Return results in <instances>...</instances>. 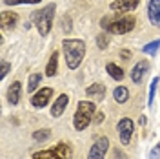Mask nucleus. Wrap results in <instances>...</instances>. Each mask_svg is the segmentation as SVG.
<instances>
[{
  "label": "nucleus",
  "instance_id": "nucleus-20",
  "mask_svg": "<svg viewBox=\"0 0 160 159\" xmlns=\"http://www.w3.org/2000/svg\"><path fill=\"white\" fill-rule=\"evenodd\" d=\"M55 152H57V154H58L62 159H69V157H71L69 146H68V145H64V143H62V145H58V146L55 148Z\"/></svg>",
  "mask_w": 160,
  "mask_h": 159
},
{
  "label": "nucleus",
  "instance_id": "nucleus-18",
  "mask_svg": "<svg viewBox=\"0 0 160 159\" xmlns=\"http://www.w3.org/2000/svg\"><path fill=\"white\" fill-rule=\"evenodd\" d=\"M33 159H62V157L55 150H42V152H37L33 156Z\"/></svg>",
  "mask_w": 160,
  "mask_h": 159
},
{
  "label": "nucleus",
  "instance_id": "nucleus-3",
  "mask_svg": "<svg viewBox=\"0 0 160 159\" xmlns=\"http://www.w3.org/2000/svg\"><path fill=\"white\" fill-rule=\"evenodd\" d=\"M33 22L37 24L38 28V33L42 37H46L51 30V24H53V19H55V4H49L46 6L42 11H35L33 13Z\"/></svg>",
  "mask_w": 160,
  "mask_h": 159
},
{
  "label": "nucleus",
  "instance_id": "nucleus-21",
  "mask_svg": "<svg viewBox=\"0 0 160 159\" xmlns=\"http://www.w3.org/2000/svg\"><path fill=\"white\" fill-rule=\"evenodd\" d=\"M160 48V40H153V42H149L148 46H144V53L146 55H153V53H157V50Z\"/></svg>",
  "mask_w": 160,
  "mask_h": 159
},
{
  "label": "nucleus",
  "instance_id": "nucleus-6",
  "mask_svg": "<svg viewBox=\"0 0 160 159\" xmlns=\"http://www.w3.org/2000/svg\"><path fill=\"white\" fill-rule=\"evenodd\" d=\"M118 134H120V141H122V145H129L131 141V135H133V130H135V124H133V121L131 119H122L118 123Z\"/></svg>",
  "mask_w": 160,
  "mask_h": 159
},
{
  "label": "nucleus",
  "instance_id": "nucleus-1",
  "mask_svg": "<svg viewBox=\"0 0 160 159\" xmlns=\"http://www.w3.org/2000/svg\"><path fill=\"white\" fill-rule=\"evenodd\" d=\"M62 48H64V55H66L68 68H71V70L78 68L82 59H84V55H86V44L78 39L64 40V42H62Z\"/></svg>",
  "mask_w": 160,
  "mask_h": 159
},
{
  "label": "nucleus",
  "instance_id": "nucleus-8",
  "mask_svg": "<svg viewBox=\"0 0 160 159\" xmlns=\"http://www.w3.org/2000/svg\"><path fill=\"white\" fill-rule=\"evenodd\" d=\"M138 6V0H115L111 2V9L113 11H120V13H129L131 9H135Z\"/></svg>",
  "mask_w": 160,
  "mask_h": 159
},
{
  "label": "nucleus",
  "instance_id": "nucleus-22",
  "mask_svg": "<svg viewBox=\"0 0 160 159\" xmlns=\"http://www.w3.org/2000/svg\"><path fill=\"white\" fill-rule=\"evenodd\" d=\"M49 130H38V132H35L33 134V137H35V141H48L49 139Z\"/></svg>",
  "mask_w": 160,
  "mask_h": 159
},
{
  "label": "nucleus",
  "instance_id": "nucleus-9",
  "mask_svg": "<svg viewBox=\"0 0 160 159\" xmlns=\"http://www.w3.org/2000/svg\"><path fill=\"white\" fill-rule=\"evenodd\" d=\"M148 70H149V62L148 60H140L138 64L131 70V79H133V82H142V79H144V75H146Z\"/></svg>",
  "mask_w": 160,
  "mask_h": 159
},
{
  "label": "nucleus",
  "instance_id": "nucleus-10",
  "mask_svg": "<svg viewBox=\"0 0 160 159\" xmlns=\"http://www.w3.org/2000/svg\"><path fill=\"white\" fill-rule=\"evenodd\" d=\"M148 15L153 26H160V0H149Z\"/></svg>",
  "mask_w": 160,
  "mask_h": 159
},
{
  "label": "nucleus",
  "instance_id": "nucleus-17",
  "mask_svg": "<svg viewBox=\"0 0 160 159\" xmlns=\"http://www.w3.org/2000/svg\"><path fill=\"white\" fill-rule=\"evenodd\" d=\"M106 70H108V73H109L115 80H122L124 79V71H122V68H118V66H115V64H108Z\"/></svg>",
  "mask_w": 160,
  "mask_h": 159
},
{
  "label": "nucleus",
  "instance_id": "nucleus-4",
  "mask_svg": "<svg viewBox=\"0 0 160 159\" xmlns=\"http://www.w3.org/2000/svg\"><path fill=\"white\" fill-rule=\"evenodd\" d=\"M93 113H95V104H93V102H88V101L78 102L77 113H75V117H73L75 128L77 130H86L91 124V117H93Z\"/></svg>",
  "mask_w": 160,
  "mask_h": 159
},
{
  "label": "nucleus",
  "instance_id": "nucleus-12",
  "mask_svg": "<svg viewBox=\"0 0 160 159\" xmlns=\"http://www.w3.org/2000/svg\"><path fill=\"white\" fill-rule=\"evenodd\" d=\"M66 106H68V95H60L58 99H57V102L53 104V108H51V115L53 117H60L64 113Z\"/></svg>",
  "mask_w": 160,
  "mask_h": 159
},
{
  "label": "nucleus",
  "instance_id": "nucleus-16",
  "mask_svg": "<svg viewBox=\"0 0 160 159\" xmlns=\"http://www.w3.org/2000/svg\"><path fill=\"white\" fill-rule=\"evenodd\" d=\"M113 95H115V101L122 104V102H126V101H128V97H129V91H128V88H126V86H118V88H115V93H113Z\"/></svg>",
  "mask_w": 160,
  "mask_h": 159
},
{
  "label": "nucleus",
  "instance_id": "nucleus-15",
  "mask_svg": "<svg viewBox=\"0 0 160 159\" xmlns=\"http://www.w3.org/2000/svg\"><path fill=\"white\" fill-rule=\"evenodd\" d=\"M8 101L11 104H18L20 101V82H13L8 90Z\"/></svg>",
  "mask_w": 160,
  "mask_h": 159
},
{
  "label": "nucleus",
  "instance_id": "nucleus-7",
  "mask_svg": "<svg viewBox=\"0 0 160 159\" xmlns=\"http://www.w3.org/2000/svg\"><path fill=\"white\" fill-rule=\"evenodd\" d=\"M51 95H53V90H51V88H42L38 93H35V95H33L31 102H33V106H35V108H44V106L49 102Z\"/></svg>",
  "mask_w": 160,
  "mask_h": 159
},
{
  "label": "nucleus",
  "instance_id": "nucleus-5",
  "mask_svg": "<svg viewBox=\"0 0 160 159\" xmlns=\"http://www.w3.org/2000/svg\"><path fill=\"white\" fill-rule=\"evenodd\" d=\"M108 148H109V139H108V137H100V139H97L95 145L91 146L88 159H104Z\"/></svg>",
  "mask_w": 160,
  "mask_h": 159
},
{
  "label": "nucleus",
  "instance_id": "nucleus-24",
  "mask_svg": "<svg viewBox=\"0 0 160 159\" xmlns=\"http://www.w3.org/2000/svg\"><path fill=\"white\" fill-rule=\"evenodd\" d=\"M42 0H4L6 6H17V4H38Z\"/></svg>",
  "mask_w": 160,
  "mask_h": 159
},
{
  "label": "nucleus",
  "instance_id": "nucleus-19",
  "mask_svg": "<svg viewBox=\"0 0 160 159\" xmlns=\"http://www.w3.org/2000/svg\"><path fill=\"white\" fill-rule=\"evenodd\" d=\"M40 80H42V75H40V73H33L29 77V84H28V91H29V93H33V91L37 90Z\"/></svg>",
  "mask_w": 160,
  "mask_h": 159
},
{
  "label": "nucleus",
  "instance_id": "nucleus-28",
  "mask_svg": "<svg viewBox=\"0 0 160 159\" xmlns=\"http://www.w3.org/2000/svg\"><path fill=\"white\" fill-rule=\"evenodd\" d=\"M102 121H104V113H97V119H95V123H97V124H100Z\"/></svg>",
  "mask_w": 160,
  "mask_h": 159
},
{
  "label": "nucleus",
  "instance_id": "nucleus-13",
  "mask_svg": "<svg viewBox=\"0 0 160 159\" xmlns=\"http://www.w3.org/2000/svg\"><path fill=\"white\" fill-rule=\"evenodd\" d=\"M86 93H88V97H93V99H97V101H102L104 99V95H106V88H104V84H91Z\"/></svg>",
  "mask_w": 160,
  "mask_h": 159
},
{
  "label": "nucleus",
  "instance_id": "nucleus-14",
  "mask_svg": "<svg viewBox=\"0 0 160 159\" xmlns=\"http://www.w3.org/2000/svg\"><path fill=\"white\" fill-rule=\"evenodd\" d=\"M58 70V51H53L49 57V62H48V68H46V75L48 77H53Z\"/></svg>",
  "mask_w": 160,
  "mask_h": 159
},
{
  "label": "nucleus",
  "instance_id": "nucleus-29",
  "mask_svg": "<svg viewBox=\"0 0 160 159\" xmlns=\"http://www.w3.org/2000/svg\"><path fill=\"white\" fill-rule=\"evenodd\" d=\"M146 123H148V119H146V117H144V115H142V117H140V124H142V126H144V124H146Z\"/></svg>",
  "mask_w": 160,
  "mask_h": 159
},
{
  "label": "nucleus",
  "instance_id": "nucleus-27",
  "mask_svg": "<svg viewBox=\"0 0 160 159\" xmlns=\"http://www.w3.org/2000/svg\"><path fill=\"white\" fill-rule=\"evenodd\" d=\"M8 71H9V64H8V62H2V73H0V77L4 79V77L8 75Z\"/></svg>",
  "mask_w": 160,
  "mask_h": 159
},
{
  "label": "nucleus",
  "instance_id": "nucleus-11",
  "mask_svg": "<svg viewBox=\"0 0 160 159\" xmlns=\"http://www.w3.org/2000/svg\"><path fill=\"white\" fill-rule=\"evenodd\" d=\"M17 24V15L15 13H9V11H4L0 15V28L2 30H13Z\"/></svg>",
  "mask_w": 160,
  "mask_h": 159
},
{
  "label": "nucleus",
  "instance_id": "nucleus-2",
  "mask_svg": "<svg viewBox=\"0 0 160 159\" xmlns=\"http://www.w3.org/2000/svg\"><path fill=\"white\" fill-rule=\"evenodd\" d=\"M102 26L109 33L115 35H124L135 28V17L133 15H126V17H109V19L102 20Z\"/></svg>",
  "mask_w": 160,
  "mask_h": 159
},
{
  "label": "nucleus",
  "instance_id": "nucleus-25",
  "mask_svg": "<svg viewBox=\"0 0 160 159\" xmlns=\"http://www.w3.org/2000/svg\"><path fill=\"white\" fill-rule=\"evenodd\" d=\"M157 86H158V79H153V82H151V86H149V102L148 104H153V97H155V90H157Z\"/></svg>",
  "mask_w": 160,
  "mask_h": 159
},
{
  "label": "nucleus",
  "instance_id": "nucleus-26",
  "mask_svg": "<svg viewBox=\"0 0 160 159\" xmlns=\"http://www.w3.org/2000/svg\"><path fill=\"white\" fill-rule=\"evenodd\" d=\"M158 157H160V145H157V146H153V150H151L149 159H158Z\"/></svg>",
  "mask_w": 160,
  "mask_h": 159
},
{
  "label": "nucleus",
  "instance_id": "nucleus-23",
  "mask_svg": "<svg viewBox=\"0 0 160 159\" xmlns=\"http://www.w3.org/2000/svg\"><path fill=\"white\" fill-rule=\"evenodd\" d=\"M97 44H98L100 50H106V48H108V44H109V39H108V35L100 33L98 37H97Z\"/></svg>",
  "mask_w": 160,
  "mask_h": 159
}]
</instances>
